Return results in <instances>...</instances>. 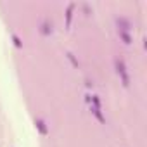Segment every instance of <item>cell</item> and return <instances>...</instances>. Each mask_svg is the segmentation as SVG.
<instances>
[{"label":"cell","instance_id":"cell-7","mask_svg":"<svg viewBox=\"0 0 147 147\" xmlns=\"http://www.w3.org/2000/svg\"><path fill=\"white\" fill-rule=\"evenodd\" d=\"M118 35L123 38V42H125V43H131V36H130L128 33H125V31H118Z\"/></svg>","mask_w":147,"mask_h":147},{"label":"cell","instance_id":"cell-3","mask_svg":"<svg viewBox=\"0 0 147 147\" xmlns=\"http://www.w3.org/2000/svg\"><path fill=\"white\" fill-rule=\"evenodd\" d=\"M90 111H92V114L97 118V121L99 123H106V118H104V114H102V111H100V107H95V106H90Z\"/></svg>","mask_w":147,"mask_h":147},{"label":"cell","instance_id":"cell-5","mask_svg":"<svg viewBox=\"0 0 147 147\" xmlns=\"http://www.w3.org/2000/svg\"><path fill=\"white\" fill-rule=\"evenodd\" d=\"M87 102H92V106H95V107H102L99 95H87Z\"/></svg>","mask_w":147,"mask_h":147},{"label":"cell","instance_id":"cell-6","mask_svg":"<svg viewBox=\"0 0 147 147\" xmlns=\"http://www.w3.org/2000/svg\"><path fill=\"white\" fill-rule=\"evenodd\" d=\"M66 57H67V59H69V62H71V64H73V66H75V67H80V62H78V61H76V59H75V55H73V54H71V52H67V54H66Z\"/></svg>","mask_w":147,"mask_h":147},{"label":"cell","instance_id":"cell-1","mask_svg":"<svg viewBox=\"0 0 147 147\" xmlns=\"http://www.w3.org/2000/svg\"><path fill=\"white\" fill-rule=\"evenodd\" d=\"M114 67H116L118 76H119L121 82H123V87H128V85H130V76H128V71H126L125 61H123V59H116V61H114Z\"/></svg>","mask_w":147,"mask_h":147},{"label":"cell","instance_id":"cell-8","mask_svg":"<svg viewBox=\"0 0 147 147\" xmlns=\"http://www.w3.org/2000/svg\"><path fill=\"white\" fill-rule=\"evenodd\" d=\"M12 40H14V45H16V47H19V49L23 47V43H21V40H19L18 35H12Z\"/></svg>","mask_w":147,"mask_h":147},{"label":"cell","instance_id":"cell-2","mask_svg":"<svg viewBox=\"0 0 147 147\" xmlns=\"http://www.w3.org/2000/svg\"><path fill=\"white\" fill-rule=\"evenodd\" d=\"M35 126H36V130L40 131V135H43V137L49 135V128H47V125H45L43 119H35Z\"/></svg>","mask_w":147,"mask_h":147},{"label":"cell","instance_id":"cell-4","mask_svg":"<svg viewBox=\"0 0 147 147\" xmlns=\"http://www.w3.org/2000/svg\"><path fill=\"white\" fill-rule=\"evenodd\" d=\"M73 9H75V4H69L67 11H66V26H71V19H73Z\"/></svg>","mask_w":147,"mask_h":147}]
</instances>
